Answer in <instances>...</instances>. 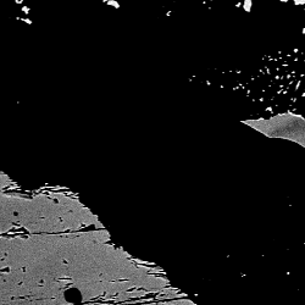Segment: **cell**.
<instances>
[{
	"label": "cell",
	"mask_w": 305,
	"mask_h": 305,
	"mask_svg": "<svg viewBox=\"0 0 305 305\" xmlns=\"http://www.w3.org/2000/svg\"><path fill=\"white\" fill-rule=\"evenodd\" d=\"M11 183H12V181H11L7 176H5V175L0 173V189H2V188H5V187L10 185Z\"/></svg>",
	"instance_id": "obj_1"
}]
</instances>
